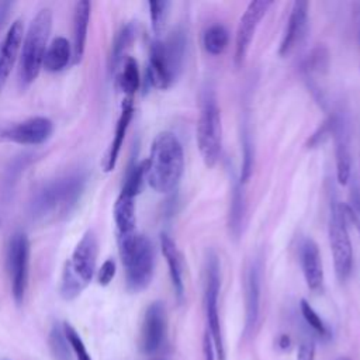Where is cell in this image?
<instances>
[{
	"instance_id": "cell-1",
	"label": "cell",
	"mask_w": 360,
	"mask_h": 360,
	"mask_svg": "<svg viewBox=\"0 0 360 360\" xmlns=\"http://www.w3.org/2000/svg\"><path fill=\"white\" fill-rule=\"evenodd\" d=\"M146 160V181L158 193L173 191L184 170L183 146L173 132L158 134Z\"/></svg>"
},
{
	"instance_id": "cell-2",
	"label": "cell",
	"mask_w": 360,
	"mask_h": 360,
	"mask_svg": "<svg viewBox=\"0 0 360 360\" xmlns=\"http://www.w3.org/2000/svg\"><path fill=\"white\" fill-rule=\"evenodd\" d=\"M84 184L82 172H70L45 183L32 197L31 215L45 222L66 217L77 204Z\"/></svg>"
},
{
	"instance_id": "cell-3",
	"label": "cell",
	"mask_w": 360,
	"mask_h": 360,
	"mask_svg": "<svg viewBox=\"0 0 360 360\" xmlns=\"http://www.w3.org/2000/svg\"><path fill=\"white\" fill-rule=\"evenodd\" d=\"M186 52V38L181 30H174L166 39H153L149 48L148 80L160 90L169 89L179 77Z\"/></svg>"
},
{
	"instance_id": "cell-4",
	"label": "cell",
	"mask_w": 360,
	"mask_h": 360,
	"mask_svg": "<svg viewBox=\"0 0 360 360\" xmlns=\"http://www.w3.org/2000/svg\"><path fill=\"white\" fill-rule=\"evenodd\" d=\"M120 256L125 269L127 288L132 292L145 290L153 277L155 249L146 235L131 233L118 236Z\"/></svg>"
},
{
	"instance_id": "cell-5",
	"label": "cell",
	"mask_w": 360,
	"mask_h": 360,
	"mask_svg": "<svg viewBox=\"0 0 360 360\" xmlns=\"http://www.w3.org/2000/svg\"><path fill=\"white\" fill-rule=\"evenodd\" d=\"M51 28L52 11L49 8H42L32 18L27 32L24 34L20 62V77L24 86L31 84L41 72Z\"/></svg>"
},
{
	"instance_id": "cell-6",
	"label": "cell",
	"mask_w": 360,
	"mask_h": 360,
	"mask_svg": "<svg viewBox=\"0 0 360 360\" xmlns=\"http://www.w3.org/2000/svg\"><path fill=\"white\" fill-rule=\"evenodd\" d=\"M197 145L205 166H215L222 149V122L217 96L212 89H205L201 94L197 120Z\"/></svg>"
},
{
	"instance_id": "cell-7",
	"label": "cell",
	"mask_w": 360,
	"mask_h": 360,
	"mask_svg": "<svg viewBox=\"0 0 360 360\" xmlns=\"http://www.w3.org/2000/svg\"><path fill=\"white\" fill-rule=\"evenodd\" d=\"M329 245L336 276L340 281H345L350 276L353 267V248L346 225L345 204L335 202L330 208Z\"/></svg>"
},
{
	"instance_id": "cell-8",
	"label": "cell",
	"mask_w": 360,
	"mask_h": 360,
	"mask_svg": "<svg viewBox=\"0 0 360 360\" xmlns=\"http://www.w3.org/2000/svg\"><path fill=\"white\" fill-rule=\"evenodd\" d=\"M219 295V260L215 253H210L207 259V281H205V311L208 321V332L211 335L218 360H225V349L218 314Z\"/></svg>"
},
{
	"instance_id": "cell-9",
	"label": "cell",
	"mask_w": 360,
	"mask_h": 360,
	"mask_svg": "<svg viewBox=\"0 0 360 360\" xmlns=\"http://www.w3.org/2000/svg\"><path fill=\"white\" fill-rule=\"evenodd\" d=\"M7 263L13 297L17 304H21L25 297L30 273V240L25 233H13L8 243Z\"/></svg>"
},
{
	"instance_id": "cell-10",
	"label": "cell",
	"mask_w": 360,
	"mask_h": 360,
	"mask_svg": "<svg viewBox=\"0 0 360 360\" xmlns=\"http://www.w3.org/2000/svg\"><path fill=\"white\" fill-rule=\"evenodd\" d=\"M53 132V122L46 117H32L13 125H1L0 142L20 145H41Z\"/></svg>"
},
{
	"instance_id": "cell-11",
	"label": "cell",
	"mask_w": 360,
	"mask_h": 360,
	"mask_svg": "<svg viewBox=\"0 0 360 360\" xmlns=\"http://www.w3.org/2000/svg\"><path fill=\"white\" fill-rule=\"evenodd\" d=\"M273 4L270 0H253L248 4L246 10L243 11L238 30L235 37V65L239 68L242 66L246 53L249 51V46L252 44L253 35L256 32V28L259 27L262 18L266 15L269 7Z\"/></svg>"
},
{
	"instance_id": "cell-12",
	"label": "cell",
	"mask_w": 360,
	"mask_h": 360,
	"mask_svg": "<svg viewBox=\"0 0 360 360\" xmlns=\"http://www.w3.org/2000/svg\"><path fill=\"white\" fill-rule=\"evenodd\" d=\"M166 309L162 301L152 302L143 315L142 329H141V352L143 354L156 353L166 335Z\"/></svg>"
},
{
	"instance_id": "cell-13",
	"label": "cell",
	"mask_w": 360,
	"mask_h": 360,
	"mask_svg": "<svg viewBox=\"0 0 360 360\" xmlns=\"http://www.w3.org/2000/svg\"><path fill=\"white\" fill-rule=\"evenodd\" d=\"M98 253V242L94 231H87L76 245L72 257L66 262L72 273L87 287L91 281Z\"/></svg>"
},
{
	"instance_id": "cell-14",
	"label": "cell",
	"mask_w": 360,
	"mask_h": 360,
	"mask_svg": "<svg viewBox=\"0 0 360 360\" xmlns=\"http://www.w3.org/2000/svg\"><path fill=\"white\" fill-rule=\"evenodd\" d=\"M307 28H308V3L305 0H297L292 3V7L290 10L285 30L280 41L278 55L287 56L290 52H292L297 48V45H300L301 41L304 39Z\"/></svg>"
},
{
	"instance_id": "cell-15",
	"label": "cell",
	"mask_w": 360,
	"mask_h": 360,
	"mask_svg": "<svg viewBox=\"0 0 360 360\" xmlns=\"http://www.w3.org/2000/svg\"><path fill=\"white\" fill-rule=\"evenodd\" d=\"M260 291H262V263L253 260L245 276V332L250 335L259 319L260 309Z\"/></svg>"
},
{
	"instance_id": "cell-16",
	"label": "cell",
	"mask_w": 360,
	"mask_h": 360,
	"mask_svg": "<svg viewBox=\"0 0 360 360\" xmlns=\"http://www.w3.org/2000/svg\"><path fill=\"white\" fill-rule=\"evenodd\" d=\"M22 39L24 24L21 20H15L14 22H11L3 41L0 42V91L4 87L8 75L15 63Z\"/></svg>"
},
{
	"instance_id": "cell-17",
	"label": "cell",
	"mask_w": 360,
	"mask_h": 360,
	"mask_svg": "<svg viewBox=\"0 0 360 360\" xmlns=\"http://www.w3.org/2000/svg\"><path fill=\"white\" fill-rule=\"evenodd\" d=\"M300 262L308 288L318 291L323 283V267L319 248L311 238H305L300 246Z\"/></svg>"
},
{
	"instance_id": "cell-18",
	"label": "cell",
	"mask_w": 360,
	"mask_h": 360,
	"mask_svg": "<svg viewBox=\"0 0 360 360\" xmlns=\"http://www.w3.org/2000/svg\"><path fill=\"white\" fill-rule=\"evenodd\" d=\"M90 11H91V4L87 0H82L75 4L73 41H72V63L73 65H77L84 55L87 28L90 22Z\"/></svg>"
},
{
	"instance_id": "cell-19",
	"label": "cell",
	"mask_w": 360,
	"mask_h": 360,
	"mask_svg": "<svg viewBox=\"0 0 360 360\" xmlns=\"http://www.w3.org/2000/svg\"><path fill=\"white\" fill-rule=\"evenodd\" d=\"M333 136L336 142V177L340 184H346L352 172V155L349 143V132L340 117L335 115Z\"/></svg>"
},
{
	"instance_id": "cell-20",
	"label": "cell",
	"mask_w": 360,
	"mask_h": 360,
	"mask_svg": "<svg viewBox=\"0 0 360 360\" xmlns=\"http://www.w3.org/2000/svg\"><path fill=\"white\" fill-rule=\"evenodd\" d=\"M134 117V103H132V98H125L124 103H122V107H121V114H120V118L117 121V125H115V132H114V136H112V141H111V145L108 148V152H107V156L104 159V163H103V167H104V172H111L114 170L115 165H117V160H118V155H120V150H121V146L124 143V139H125V134H127V129L131 124V120Z\"/></svg>"
},
{
	"instance_id": "cell-21",
	"label": "cell",
	"mask_w": 360,
	"mask_h": 360,
	"mask_svg": "<svg viewBox=\"0 0 360 360\" xmlns=\"http://www.w3.org/2000/svg\"><path fill=\"white\" fill-rule=\"evenodd\" d=\"M160 249L166 259L169 274L172 278V284L174 288V292L179 300L184 295V283H183V266H181V256L177 250V246L174 240L165 232L160 233Z\"/></svg>"
},
{
	"instance_id": "cell-22",
	"label": "cell",
	"mask_w": 360,
	"mask_h": 360,
	"mask_svg": "<svg viewBox=\"0 0 360 360\" xmlns=\"http://www.w3.org/2000/svg\"><path fill=\"white\" fill-rule=\"evenodd\" d=\"M114 222L118 236H127L135 232V198L121 193L114 204Z\"/></svg>"
},
{
	"instance_id": "cell-23",
	"label": "cell",
	"mask_w": 360,
	"mask_h": 360,
	"mask_svg": "<svg viewBox=\"0 0 360 360\" xmlns=\"http://www.w3.org/2000/svg\"><path fill=\"white\" fill-rule=\"evenodd\" d=\"M72 59V44L65 37H56L48 45L42 68L48 72H60L63 70Z\"/></svg>"
},
{
	"instance_id": "cell-24",
	"label": "cell",
	"mask_w": 360,
	"mask_h": 360,
	"mask_svg": "<svg viewBox=\"0 0 360 360\" xmlns=\"http://www.w3.org/2000/svg\"><path fill=\"white\" fill-rule=\"evenodd\" d=\"M243 215H245V197H243L242 184L239 180H236V183L232 187L231 205H229V214H228V226L233 238H239L242 232Z\"/></svg>"
},
{
	"instance_id": "cell-25",
	"label": "cell",
	"mask_w": 360,
	"mask_h": 360,
	"mask_svg": "<svg viewBox=\"0 0 360 360\" xmlns=\"http://www.w3.org/2000/svg\"><path fill=\"white\" fill-rule=\"evenodd\" d=\"M136 28L134 22L125 24L115 35L114 42H112V49H111V69L115 70L118 65L122 63L124 55L127 49L131 46V44L135 39Z\"/></svg>"
},
{
	"instance_id": "cell-26",
	"label": "cell",
	"mask_w": 360,
	"mask_h": 360,
	"mask_svg": "<svg viewBox=\"0 0 360 360\" xmlns=\"http://www.w3.org/2000/svg\"><path fill=\"white\" fill-rule=\"evenodd\" d=\"M229 42V32L222 24L210 25L202 35V45L207 53L221 55Z\"/></svg>"
},
{
	"instance_id": "cell-27",
	"label": "cell",
	"mask_w": 360,
	"mask_h": 360,
	"mask_svg": "<svg viewBox=\"0 0 360 360\" xmlns=\"http://www.w3.org/2000/svg\"><path fill=\"white\" fill-rule=\"evenodd\" d=\"M139 84H141V76H139L138 63L132 56H127L122 60V69L118 77V86L127 94L128 98H132L135 91L139 89Z\"/></svg>"
},
{
	"instance_id": "cell-28",
	"label": "cell",
	"mask_w": 360,
	"mask_h": 360,
	"mask_svg": "<svg viewBox=\"0 0 360 360\" xmlns=\"http://www.w3.org/2000/svg\"><path fill=\"white\" fill-rule=\"evenodd\" d=\"M145 180H146V160H142L129 169L121 193L135 198L141 193Z\"/></svg>"
},
{
	"instance_id": "cell-29",
	"label": "cell",
	"mask_w": 360,
	"mask_h": 360,
	"mask_svg": "<svg viewBox=\"0 0 360 360\" xmlns=\"http://www.w3.org/2000/svg\"><path fill=\"white\" fill-rule=\"evenodd\" d=\"M49 347L55 360H72L70 345L63 333V328L58 323L49 332Z\"/></svg>"
},
{
	"instance_id": "cell-30",
	"label": "cell",
	"mask_w": 360,
	"mask_h": 360,
	"mask_svg": "<svg viewBox=\"0 0 360 360\" xmlns=\"http://www.w3.org/2000/svg\"><path fill=\"white\" fill-rule=\"evenodd\" d=\"M86 288V285L72 273L69 266L65 263L63 273H62V281H60V295L63 300L70 301L75 300L80 292Z\"/></svg>"
},
{
	"instance_id": "cell-31",
	"label": "cell",
	"mask_w": 360,
	"mask_h": 360,
	"mask_svg": "<svg viewBox=\"0 0 360 360\" xmlns=\"http://www.w3.org/2000/svg\"><path fill=\"white\" fill-rule=\"evenodd\" d=\"M169 6H170V3L166 0H150L149 1L150 25H152V31L155 32L156 37H159L165 30Z\"/></svg>"
},
{
	"instance_id": "cell-32",
	"label": "cell",
	"mask_w": 360,
	"mask_h": 360,
	"mask_svg": "<svg viewBox=\"0 0 360 360\" xmlns=\"http://www.w3.org/2000/svg\"><path fill=\"white\" fill-rule=\"evenodd\" d=\"M62 328H63V333H65V336H66V339L70 345V349L73 350V353L76 356V360H91V357H90L80 335L77 333V330L68 322H65L62 325Z\"/></svg>"
},
{
	"instance_id": "cell-33",
	"label": "cell",
	"mask_w": 360,
	"mask_h": 360,
	"mask_svg": "<svg viewBox=\"0 0 360 360\" xmlns=\"http://www.w3.org/2000/svg\"><path fill=\"white\" fill-rule=\"evenodd\" d=\"M305 70L308 72V75L312 73H321L322 70H325L328 68V52L323 46H316L315 49H312V52L308 55L305 65H304Z\"/></svg>"
},
{
	"instance_id": "cell-34",
	"label": "cell",
	"mask_w": 360,
	"mask_h": 360,
	"mask_svg": "<svg viewBox=\"0 0 360 360\" xmlns=\"http://www.w3.org/2000/svg\"><path fill=\"white\" fill-rule=\"evenodd\" d=\"M300 308H301V314L305 319V322L319 335H328V329L323 323V321L321 319V316L315 312V309L305 301V300H301L300 302Z\"/></svg>"
},
{
	"instance_id": "cell-35",
	"label": "cell",
	"mask_w": 360,
	"mask_h": 360,
	"mask_svg": "<svg viewBox=\"0 0 360 360\" xmlns=\"http://www.w3.org/2000/svg\"><path fill=\"white\" fill-rule=\"evenodd\" d=\"M345 212H346V217H350V219L354 222L360 233V194L356 187L352 190L349 204L345 205Z\"/></svg>"
},
{
	"instance_id": "cell-36",
	"label": "cell",
	"mask_w": 360,
	"mask_h": 360,
	"mask_svg": "<svg viewBox=\"0 0 360 360\" xmlns=\"http://www.w3.org/2000/svg\"><path fill=\"white\" fill-rule=\"evenodd\" d=\"M115 270H117L115 262H114L112 259H107V260L101 264V267H100V270H98V274H97L98 284L103 285V287L108 285V284L112 281L114 276H115Z\"/></svg>"
},
{
	"instance_id": "cell-37",
	"label": "cell",
	"mask_w": 360,
	"mask_h": 360,
	"mask_svg": "<svg viewBox=\"0 0 360 360\" xmlns=\"http://www.w3.org/2000/svg\"><path fill=\"white\" fill-rule=\"evenodd\" d=\"M315 357V345L312 340H305L300 345L297 360H314Z\"/></svg>"
},
{
	"instance_id": "cell-38",
	"label": "cell",
	"mask_w": 360,
	"mask_h": 360,
	"mask_svg": "<svg viewBox=\"0 0 360 360\" xmlns=\"http://www.w3.org/2000/svg\"><path fill=\"white\" fill-rule=\"evenodd\" d=\"M202 352H204V360H214V343L208 330L204 333V338H202Z\"/></svg>"
},
{
	"instance_id": "cell-39",
	"label": "cell",
	"mask_w": 360,
	"mask_h": 360,
	"mask_svg": "<svg viewBox=\"0 0 360 360\" xmlns=\"http://www.w3.org/2000/svg\"><path fill=\"white\" fill-rule=\"evenodd\" d=\"M278 343H280V347H281V349H287V347L290 346V338H288L287 335H281Z\"/></svg>"
},
{
	"instance_id": "cell-40",
	"label": "cell",
	"mask_w": 360,
	"mask_h": 360,
	"mask_svg": "<svg viewBox=\"0 0 360 360\" xmlns=\"http://www.w3.org/2000/svg\"><path fill=\"white\" fill-rule=\"evenodd\" d=\"M336 360H350L349 357H346V356H340V357H338Z\"/></svg>"
},
{
	"instance_id": "cell-41",
	"label": "cell",
	"mask_w": 360,
	"mask_h": 360,
	"mask_svg": "<svg viewBox=\"0 0 360 360\" xmlns=\"http://www.w3.org/2000/svg\"><path fill=\"white\" fill-rule=\"evenodd\" d=\"M152 360H163V359H160V357H158V359H152Z\"/></svg>"
},
{
	"instance_id": "cell-42",
	"label": "cell",
	"mask_w": 360,
	"mask_h": 360,
	"mask_svg": "<svg viewBox=\"0 0 360 360\" xmlns=\"http://www.w3.org/2000/svg\"><path fill=\"white\" fill-rule=\"evenodd\" d=\"M1 125H3V124H1V122H0V131H1Z\"/></svg>"
}]
</instances>
